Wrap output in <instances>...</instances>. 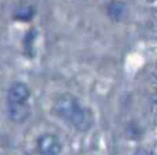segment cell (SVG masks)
Returning <instances> with one entry per match:
<instances>
[{"mask_svg":"<svg viewBox=\"0 0 157 155\" xmlns=\"http://www.w3.org/2000/svg\"><path fill=\"white\" fill-rule=\"evenodd\" d=\"M53 110L54 114L78 131H87L93 125V114L71 94L60 95L54 101Z\"/></svg>","mask_w":157,"mask_h":155,"instance_id":"1","label":"cell"},{"mask_svg":"<svg viewBox=\"0 0 157 155\" xmlns=\"http://www.w3.org/2000/svg\"><path fill=\"white\" fill-rule=\"evenodd\" d=\"M34 13H36V9L32 4H25V6H20V7L16 9L13 17L19 21H30L33 19Z\"/></svg>","mask_w":157,"mask_h":155,"instance_id":"6","label":"cell"},{"mask_svg":"<svg viewBox=\"0 0 157 155\" xmlns=\"http://www.w3.org/2000/svg\"><path fill=\"white\" fill-rule=\"evenodd\" d=\"M149 2H154V0H149Z\"/></svg>","mask_w":157,"mask_h":155,"instance_id":"8","label":"cell"},{"mask_svg":"<svg viewBox=\"0 0 157 155\" xmlns=\"http://www.w3.org/2000/svg\"><path fill=\"white\" fill-rule=\"evenodd\" d=\"M7 115L13 123L21 124L30 117V107L27 102L7 104Z\"/></svg>","mask_w":157,"mask_h":155,"instance_id":"4","label":"cell"},{"mask_svg":"<svg viewBox=\"0 0 157 155\" xmlns=\"http://www.w3.org/2000/svg\"><path fill=\"white\" fill-rule=\"evenodd\" d=\"M107 12V16L110 20L113 21H120L123 20L126 14H127V6L123 2H119V0H114V2H110L106 9Z\"/></svg>","mask_w":157,"mask_h":155,"instance_id":"5","label":"cell"},{"mask_svg":"<svg viewBox=\"0 0 157 155\" xmlns=\"http://www.w3.org/2000/svg\"><path fill=\"white\" fill-rule=\"evenodd\" d=\"M37 151L40 155H59L62 152L60 138L54 134H43L37 138Z\"/></svg>","mask_w":157,"mask_h":155,"instance_id":"2","label":"cell"},{"mask_svg":"<svg viewBox=\"0 0 157 155\" xmlns=\"http://www.w3.org/2000/svg\"><path fill=\"white\" fill-rule=\"evenodd\" d=\"M30 98V88L25 83H14L7 90V104L13 102H27Z\"/></svg>","mask_w":157,"mask_h":155,"instance_id":"3","label":"cell"},{"mask_svg":"<svg viewBox=\"0 0 157 155\" xmlns=\"http://www.w3.org/2000/svg\"><path fill=\"white\" fill-rule=\"evenodd\" d=\"M133 155H154V152L150 149H146V148H139Z\"/></svg>","mask_w":157,"mask_h":155,"instance_id":"7","label":"cell"}]
</instances>
